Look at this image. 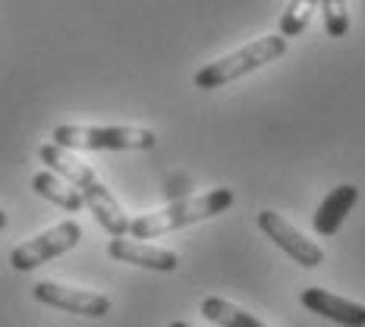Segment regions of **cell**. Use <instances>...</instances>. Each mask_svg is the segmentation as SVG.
Instances as JSON below:
<instances>
[{
  "label": "cell",
  "mask_w": 365,
  "mask_h": 327,
  "mask_svg": "<svg viewBox=\"0 0 365 327\" xmlns=\"http://www.w3.org/2000/svg\"><path fill=\"white\" fill-rule=\"evenodd\" d=\"M38 157H41V164H48L51 170L57 173V177H63L66 182H73V186L79 189L82 202L88 204L91 214L98 217V224H101L104 230L110 233V237H126V233H129L126 211L120 208L117 199L110 195V189L95 177V170H91L88 164H82L79 157H73L70 151L54 145V142L38 148Z\"/></svg>",
  "instance_id": "6da1fadb"
},
{
  "label": "cell",
  "mask_w": 365,
  "mask_h": 327,
  "mask_svg": "<svg viewBox=\"0 0 365 327\" xmlns=\"http://www.w3.org/2000/svg\"><path fill=\"white\" fill-rule=\"evenodd\" d=\"M233 202H237L233 189H211V192L195 195V199H182V202L167 204L161 211L139 214L135 220H129V233H133V239H158L164 233L182 230V227H192L199 220L224 214Z\"/></svg>",
  "instance_id": "7a4b0ae2"
},
{
  "label": "cell",
  "mask_w": 365,
  "mask_h": 327,
  "mask_svg": "<svg viewBox=\"0 0 365 327\" xmlns=\"http://www.w3.org/2000/svg\"><path fill=\"white\" fill-rule=\"evenodd\" d=\"M284 54H287V38L284 35L258 38V41L246 44V48H240V51H233V54L215 60V63L202 66V70L195 73V88H202V91L224 88V85H230V82L242 79V76L274 63V60L284 57Z\"/></svg>",
  "instance_id": "3957f363"
},
{
  "label": "cell",
  "mask_w": 365,
  "mask_h": 327,
  "mask_svg": "<svg viewBox=\"0 0 365 327\" xmlns=\"http://www.w3.org/2000/svg\"><path fill=\"white\" fill-rule=\"evenodd\" d=\"M54 145L66 151H148L158 135L142 126H57L51 133Z\"/></svg>",
  "instance_id": "277c9868"
},
{
  "label": "cell",
  "mask_w": 365,
  "mask_h": 327,
  "mask_svg": "<svg viewBox=\"0 0 365 327\" xmlns=\"http://www.w3.org/2000/svg\"><path fill=\"white\" fill-rule=\"evenodd\" d=\"M82 239V227L76 224V220H63V224L51 227V230H44L41 237L22 242L10 252V264L13 271L19 274H29L35 268H41V264H48L51 258H60L63 252H70V249L79 246Z\"/></svg>",
  "instance_id": "5b68a950"
},
{
  "label": "cell",
  "mask_w": 365,
  "mask_h": 327,
  "mask_svg": "<svg viewBox=\"0 0 365 327\" xmlns=\"http://www.w3.org/2000/svg\"><path fill=\"white\" fill-rule=\"evenodd\" d=\"M258 227H262L264 237L277 249H284L296 264H302V268H318V264H324L322 246H318L315 239H309L306 233H299L290 220H284L277 211H268V208L258 211Z\"/></svg>",
  "instance_id": "8992f818"
},
{
  "label": "cell",
  "mask_w": 365,
  "mask_h": 327,
  "mask_svg": "<svg viewBox=\"0 0 365 327\" xmlns=\"http://www.w3.org/2000/svg\"><path fill=\"white\" fill-rule=\"evenodd\" d=\"M32 296L41 306L63 308V311H73V315H82V318H104L110 311L108 296L91 293V290H76V286H63V284H54V280L35 284Z\"/></svg>",
  "instance_id": "52a82bcc"
},
{
  "label": "cell",
  "mask_w": 365,
  "mask_h": 327,
  "mask_svg": "<svg viewBox=\"0 0 365 327\" xmlns=\"http://www.w3.org/2000/svg\"><path fill=\"white\" fill-rule=\"evenodd\" d=\"M108 255L113 261H123V264H135V268H148V271H177L180 268V258L167 249L158 246H145L139 239H123V237H113L108 242Z\"/></svg>",
  "instance_id": "ba28073f"
},
{
  "label": "cell",
  "mask_w": 365,
  "mask_h": 327,
  "mask_svg": "<svg viewBox=\"0 0 365 327\" xmlns=\"http://www.w3.org/2000/svg\"><path fill=\"white\" fill-rule=\"evenodd\" d=\"M302 306L315 315L328 318L334 324H344V327H365V306L353 299H344V296H334L328 290H318V286H309L302 290Z\"/></svg>",
  "instance_id": "9c48e42d"
},
{
  "label": "cell",
  "mask_w": 365,
  "mask_h": 327,
  "mask_svg": "<svg viewBox=\"0 0 365 327\" xmlns=\"http://www.w3.org/2000/svg\"><path fill=\"white\" fill-rule=\"evenodd\" d=\"M359 202V189L344 182V186L331 189V195L318 204L315 217H312V227H315L318 237H334L340 230V224L346 220V214L353 211V204Z\"/></svg>",
  "instance_id": "30bf717a"
},
{
  "label": "cell",
  "mask_w": 365,
  "mask_h": 327,
  "mask_svg": "<svg viewBox=\"0 0 365 327\" xmlns=\"http://www.w3.org/2000/svg\"><path fill=\"white\" fill-rule=\"evenodd\" d=\"M32 189H35L38 195H41V199L54 202L57 208L70 211V214H79V211L86 208V202H82L79 189H76L73 182H66L63 177H57L54 170H41V173H35V177H32Z\"/></svg>",
  "instance_id": "8fae6325"
},
{
  "label": "cell",
  "mask_w": 365,
  "mask_h": 327,
  "mask_svg": "<svg viewBox=\"0 0 365 327\" xmlns=\"http://www.w3.org/2000/svg\"><path fill=\"white\" fill-rule=\"evenodd\" d=\"M202 315L208 318V321L220 324V327H268L264 321H258L255 315L242 311L240 306H233V302L220 299V296H208V299H202Z\"/></svg>",
  "instance_id": "7c38bea8"
},
{
  "label": "cell",
  "mask_w": 365,
  "mask_h": 327,
  "mask_svg": "<svg viewBox=\"0 0 365 327\" xmlns=\"http://www.w3.org/2000/svg\"><path fill=\"white\" fill-rule=\"evenodd\" d=\"M318 4H322V0H290V6H287L284 16H280V35L296 38L306 32L312 16L318 13Z\"/></svg>",
  "instance_id": "4fadbf2b"
},
{
  "label": "cell",
  "mask_w": 365,
  "mask_h": 327,
  "mask_svg": "<svg viewBox=\"0 0 365 327\" xmlns=\"http://www.w3.org/2000/svg\"><path fill=\"white\" fill-rule=\"evenodd\" d=\"M322 16H324V32L331 38H344L349 32L346 0H322Z\"/></svg>",
  "instance_id": "5bb4252c"
},
{
  "label": "cell",
  "mask_w": 365,
  "mask_h": 327,
  "mask_svg": "<svg viewBox=\"0 0 365 327\" xmlns=\"http://www.w3.org/2000/svg\"><path fill=\"white\" fill-rule=\"evenodd\" d=\"M6 227V211H0V230Z\"/></svg>",
  "instance_id": "9a60e30c"
},
{
  "label": "cell",
  "mask_w": 365,
  "mask_h": 327,
  "mask_svg": "<svg viewBox=\"0 0 365 327\" xmlns=\"http://www.w3.org/2000/svg\"><path fill=\"white\" fill-rule=\"evenodd\" d=\"M167 327H192V324H186V321H173V324H167Z\"/></svg>",
  "instance_id": "2e32d148"
}]
</instances>
